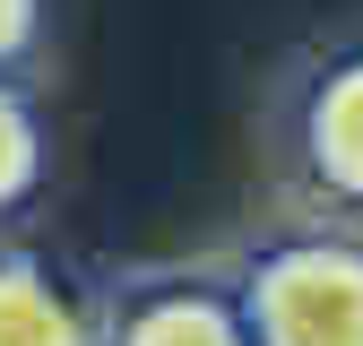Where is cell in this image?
<instances>
[{"mask_svg": "<svg viewBox=\"0 0 363 346\" xmlns=\"http://www.w3.org/2000/svg\"><path fill=\"white\" fill-rule=\"evenodd\" d=\"M104 346H251V329L234 312V286L164 277V286H139L104 312Z\"/></svg>", "mask_w": 363, "mask_h": 346, "instance_id": "cell-3", "label": "cell"}, {"mask_svg": "<svg viewBox=\"0 0 363 346\" xmlns=\"http://www.w3.org/2000/svg\"><path fill=\"white\" fill-rule=\"evenodd\" d=\"M43 43V0H0V69H26Z\"/></svg>", "mask_w": 363, "mask_h": 346, "instance_id": "cell-6", "label": "cell"}, {"mask_svg": "<svg viewBox=\"0 0 363 346\" xmlns=\"http://www.w3.org/2000/svg\"><path fill=\"white\" fill-rule=\"evenodd\" d=\"M234 312L251 346H363V242L354 234H277L242 260Z\"/></svg>", "mask_w": 363, "mask_h": 346, "instance_id": "cell-1", "label": "cell"}, {"mask_svg": "<svg viewBox=\"0 0 363 346\" xmlns=\"http://www.w3.org/2000/svg\"><path fill=\"white\" fill-rule=\"evenodd\" d=\"M294 164H303V182L320 199L363 208V43L303 78V96H294Z\"/></svg>", "mask_w": 363, "mask_h": 346, "instance_id": "cell-2", "label": "cell"}, {"mask_svg": "<svg viewBox=\"0 0 363 346\" xmlns=\"http://www.w3.org/2000/svg\"><path fill=\"white\" fill-rule=\"evenodd\" d=\"M0 346H104V312L43 251H0Z\"/></svg>", "mask_w": 363, "mask_h": 346, "instance_id": "cell-4", "label": "cell"}, {"mask_svg": "<svg viewBox=\"0 0 363 346\" xmlns=\"http://www.w3.org/2000/svg\"><path fill=\"white\" fill-rule=\"evenodd\" d=\"M43 164H52V139H43V113L18 86V69H0V225L43 191Z\"/></svg>", "mask_w": 363, "mask_h": 346, "instance_id": "cell-5", "label": "cell"}]
</instances>
